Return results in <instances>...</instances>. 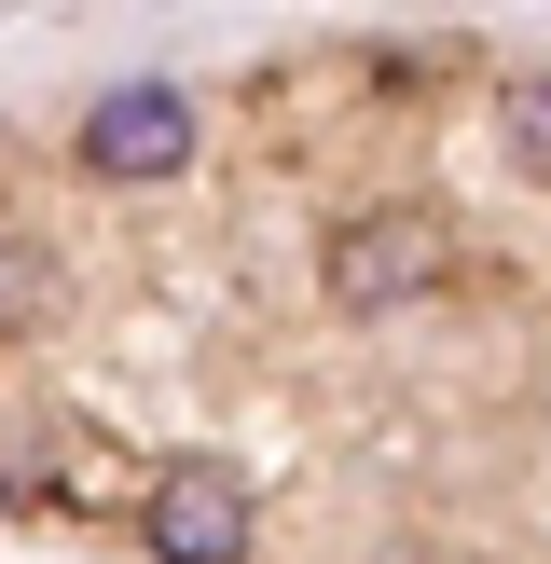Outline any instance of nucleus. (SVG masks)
Wrapping results in <instances>:
<instances>
[{
  "mask_svg": "<svg viewBox=\"0 0 551 564\" xmlns=\"http://www.w3.org/2000/svg\"><path fill=\"white\" fill-rule=\"evenodd\" d=\"M496 138H510V165H523V180H551V69L496 83Z\"/></svg>",
  "mask_w": 551,
  "mask_h": 564,
  "instance_id": "obj_4",
  "label": "nucleus"
},
{
  "mask_svg": "<svg viewBox=\"0 0 551 564\" xmlns=\"http://www.w3.org/2000/svg\"><path fill=\"white\" fill-rule=\"evenodd\" d=\"M428 275H441L428 220H345V235H331V303H345V317H386V303H413Z\"/></svg>",
  "mask_w": 551,
  "mask_h": 564,
  "instance_id": "obj_3",
  "label": "nucleus"
},
{
  "mask_svg": "<svg viewBox=\"0 0 551 564\" xmlns=\"http://www.w3.org/2000/svg\"><path fill=\"white\" fill-rule=\"evenodd\" d=\"M42 303H55V275L28 262V248H0V330H28V317H42Z\"/></svg>",
  "mask_w": 551,
  "mask_h": 564,
  "instance_id": "obj_5",
  "label": "nucleus"
},
{
  "mask_svg": "<svg viewBox=\"0 0 551 564\" xmlns=\"http://www.w3.org/2000/svg\"><path fill=\"white\" fill-rule=\"evenodd\" d=\"M83 165H97V180H180L193 165V97L180 83H110V97L83 110Z\"/></svg>",
  "mask_w": 551,
  "mask_h": 564,
  "instance_id": "obj_1",
  "label": "nucleus"
},
{
  "mask_svg": "<svg viewBox=\"0 0 551 564\" xmlns=\"http://www.w3.org/2000/svg\"><path fill=\"white\" fill-rule=\"evenodd\" d=\"M152 551H165V564H248V468L180 455V468L152 482Z\"/></svg>",
  "mask_w": 551,
  "mask_h": 564,
  "instance_id": "obj_2",
  "label": "nucleus"
}]
</instances>
